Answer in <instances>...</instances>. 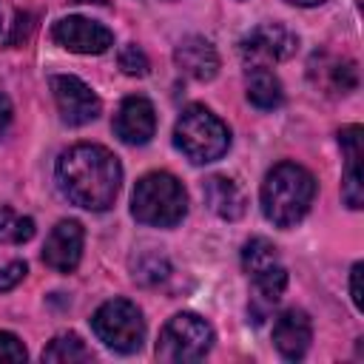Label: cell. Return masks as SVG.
Listing matches in <instances>:
<instances>
[{
	"label": "cell",
	"instance_id": "6da1fadb",
	"mask_svg": "<svg viewBox=\"0 0 364 364\" xmlns=\"http://www.w3.org/2000/svg\"><path fill=\"white\" fill-rule=\"evenodd\" d=\"M57 182L68 202L85 210H108L119 193L122 168L108 148L80 142L60 154Z\"/></svg>",
	"mask_w": 364,
	"mask_h": 364
},
{
	"label": "cell",
	"instance_id": "7a4b0ae2",
	"mask_svg": "<svg viewBox=\"0 0 364 364\" xmlns=\"http://www.w3.org/2000/svg\"><path fill=\"white\" fill-rule=\"evenodd\" d=\"M313 173L296 162L273 165L262 182V210L276 228H293L296 222H301L313 205Z\"/></svg>",
	"mask_w": 364,
	"mask_h": 364
},
{
	"label": "cell",
	"instance_id": "3957f363",
	"mask_svg": "<svg viewBox=\"0 0 364 364\" xmlns=\"http://www.w3.org/2000/svg\"><path fill=\"white\" fill-rule=\"evenodd\" d=\"M131 213L142 225L173 228L188 213V193L173 173H165V171L145 173L134 188Z\"/></svg>",
	"mask_w": 364,
	"mask_h": 364
},
{
	"label": "cell",
	"instance_id": "277c9868",
	"mask_svg": "<svg viewBox=\"0 0 364 364\" xmlns=\"http://www.w3.org/2000/svg\"><path fill=\"white\" fill-rule=\"evenodd\" d=\"M173 145L193 165H205L219 159L230 148V131L210 108L188 105L173 125Z\"/></svg>",
	"mask_w": 364,
	"mask_h": 364
},
{
	"label": "cell",
	"instance_id": "5b68a950",
	"mask_svg": "<svg viewBox=\"0 0 364 364\" xmlns=\"http://www.w3.org/2000/svg\"><path fill=\"white\" fill-rule=\"evenodd\" d=\"M91 330L105 347L122 355L136 353L145 341V318L139 307L128 299H111L100 304L91 316Z\"/></svg>",
	"mask_w": 364,
	"mask_h": 364
},
{
	"label": "cell",
	"instance_id": "8992f818",
	"mask_svg": "<svg viewBox=\"0 0 364 364\" xmlns=\"http://www.w3.org/2000/svg\"><path fill=\"white\" fill-rule=\"evenodd\" d=\"M213 347V330L210 324L196 313H176L168 318V324L159 333L156 341V358L159 361H199Z\"/></svg>",
	"mask_w": 364,
	"mask_h": 364
},
{
	"label": "cell",
	"instance_id": "52a82bcc",
	"mask_svg": "<svg viewBox=\"0 0 364 364\" xmlns=\"http://www.w3.org/2000/svg\"><path fill=\"white\" fill-rule=\"evenodd\" d=\"M242 267L250 273L253 290H256L259 301L276 304V301L284 296L287 270L282 267L273 242H267V239H262V236L245 242V247H242Z\"/></svg>",
	"mask_w": 364,
	"mask_h": 364
},
{
	"label": "cell",
	"instance_id": "ba28073f",
	"mask_svg": "<svg viewBox=\"0 0 364 364\" xmlns=\"http://www.w3.org/2000/svg\"><path fill=\"white\" fill-rule=\"evenodd\" d=\"M299 48V37L284 28L282 23H262L256 26L253 31H247L239 43V51H242V60L247 63V68H267L273 63H282V60H290Z\"/></svg>",
	"mask_w": 364,
	"mask_h": 364
},
{
	"label": "cell",
	"instance_id": "9c48e42d",
	"mask_svg": "<svg viewBox=\"0 0 364 364\" xmlns=\"http://www.w3.org/2000/svg\"><path fill=\"white\" fill-rule=\"evenodd\" d=\"M51 94L60 111V119L71 128L77 125H88L100 117V97L80 80L71 74H54L51 77Z\"/></svg>",
	"mask_w": 364,
	"mask_h": 364
},
{
	"label": "cell",
	"instance_id": "30bf717a",
	"mask_svg": "<svg viewBox=\"0 0 364 364\" xmlns=\"http://www.w3.org/2000/svg\"><path fill=\"white\" fill-rule=\"evenodd\" d=\"M51 37L57 46L77 54H102L114 46V31L88 17H60L51 26Z\"/></svg>",
	"mask_w": 364,
	"mask_h": 364
},
{
	"label": "cell",
	"instance_id": "8fae6325",
	"mask_svg": "<svg viewBox=\"0 0 364 364\" xmlns=\"http://www.w3.org/2000/svg\"><path fill=\"white\" fill-rule=\"evenodd\" d=\"M82 242H85L82 225L77 219H63L51 228L43 245V262L57 273H71L82 259Z\"/></svg>",
	"mask_w": 364,
	"mask_h": 364
},
{
	"label": "cell",
	"instance_id": "7c38bea8",
	"mask_svg": "<svg viewBox=\"0 0 364 364\" xmlns=\"http://www.w3.org/2000/svg\"><path fill=\"white\" fill-rule=\"evenodd\" d=\"M156 131V111L145 97H125L114 114V134L125 145H145Z\"/></svg>",
	"mask_w": 364,
	"mask_h": 364
},
{
	"label": "cell",
	"instance_id": "4fadbf2b",
	"mask_svg": "<svg viewBox=\"0 0 364 364\" xmlns=\"http://www.w3.org/2000/svg\"><path fill=\"white\" fill-rule=\"evenodd\" d=\"M310 341H313V321L304 310L290 307V310L279 313V318L273 321V344L284 358H290V361L301 358L307 353Z\"/></svg>",
	"mask_w": 364,
	"mask_h": 364
},
{
	"label": "cell",
	"instance_id": "5bb4252c",
	"mask_svg": "<svg viewBox=\"0 0 364 364\" xmlns=\"http://www.w3.org/2000/svg\"><path fill=\"white\" fill-rule=\"evenodd\" d=\"M307 74L313 85L321 88L324 94H350L358 85L355 63L344 57H333V54H313Z\"/></svg>",
	"mask_w": 364,
	"mask_h": 364
},
{
	"label": "cell",
	"instance_id": "9a60e30c",
	"mask_svg": "<svg viewBox=\"0 0 364 364\" xmlns=\"http://www.w3.org/2000/svg\"><path fill=\"white\" fill-rule=\"evenodd\" d=\"M173 63L182 74H188L191 80H199V82L213 80L219 71V54H216L213 43L205 37H185L173 51Z\"/></svg>",
	"mask_w": 364,
	"mask_h": 364
},
{
	"label": "cell",
	"instance_id": "2e32d148",
	"mask_svg": "<svg viewBox=\"0 0 364 364\" xmlns=\"http://www.w3.org/2000/svg\"><path fill=\"white\" fill-rule=\"evenodd\" d=\"M341 151H344V182L341 196L344 202L358 210L364 202V185H361V125H347L338 134Z\"/></svg>",
	"mask_w": 364,
	"mask_h": 364
},
{
	"label": "cell",
	"instance_id": "e0dca14e",
	"mask_svg": "<svg viewBox=\"0 0 364 364\" xmlns=\"http://www.w3.org/2000/svg\"><path fill=\"white\" fill-rule=\"evenodd\" d=\"M202 196L208 202V208L228 219V222H236L245 216V208H247V199H245V191L230 179V176H222V173H213L202 182Z\"/></svg>",
	"mask_w": 364,
	"mask_h": 364
},
{
	"label": "cell",
	"instance_id": "ac0fdd59",
	"mask_svg": "<svg viewBox=\"0 0 364 364\" xmlns=\"http://www.w3.org/2000/svg\"><path fill=\"white\" fill-rule=\"evenodd\" d=\"M245 88H247V100L262 108V111H270V108H279L282 100H284V91H282V82L279 77L270 71V68H247V77H245Z\"/></svg>",
	"mask_w": 364,
	"mask_h": 364
},
{
	"label": "cell",
	"instance_id": "d6986e66",
	"mask_svg": "<svg viewBox=\"0 0 364 364\" xmlns=\"http://www.w3.org/2000/svg\"><path fill=\"white\" fill-rule=\"evenodd\" d=\"M43 361H63V364H77V361H91L94 353L85 347V341L77 333H60L48 341V347L40 355Z\"/></svg>",
	"mask_w": 364,
	"mask_h": 364
},
{
	"label": "cell",
	"instance_id": "ffe728a7",
	"mask_svg": "<svg viewBox=\"0 0 364 364\" xmlns=\"http://www.w3.org/2000/svg\"><path fill=\"white\" fill-rule=\"evenodd\" d=\"M34 236V219L14 213L9 205H0V242L3 245H23Z\"/></svg>",
	"mask_w": 364,
	"mask_h": 364
},
{
	"label": "cell",
	"instance_id": "44dd1931",
	"mask_svg": "<svg viewBox=\"0 0 364 364\" xmlns=\"http://www.w3.org/2000/svg\"><path fill=\"white\" fill-rule=\"evenodd\" d=\"M168 270H171V264H168L165 256H159V253H142L136 259V264H134V279L142 282V284H156V282H162L168 276Z\"/></svg>",
	"mask_w": 364,
	"mask_h": 364
},
{
	"label": "cell",
	"instance_id": "7402d4cb",
	"mask_svg": "<svg viewBox=\"0 0 364 364\" xmlns=\"http://www.w3.org/2000/svg\"><path fill=\"white\" fill-rule=\"evenodd\" d=\"M117 63H119L122 74H128V77H145V74H148V68H151V63H148L145 51H142L139 46H134V43H128V46H122V48H119Z\"/></svg>",
	"mask_w": 364,
	"mask_h": 364
},
{
	"label": "cell",
	"instance_id": "603a6c76",
	"mask_svg": "<svg viewBox=\"0 0 364 364\" xmlns=\"http://www.w3.org/2000/svg\"><path fill=\"white\" fill-rule=\"evenodd\" d=\"M28 353L14 333H0V361H26Z\"/></svg>",
	"mask_w": 364,
	"mask_h": 364
},
{
	"label": "cell",
	"instance_id": "cb8c5ba5",
	"mask_svg": "<svg viewBox=\"0 0 364 364\" xmlns=\"http://www.w3.org/2000/svg\"><path fill=\"white\" fill-rule=\"evenodd\" d=\"M26 262H9L6 267H0V293L6 290H14L23 279H26Z\"/></svg>",
	"mask_w": 364,
	"mask_h": 364
},
{
	"label": "cell",
	"instance_id": "d4e9b609",
	"mask_svg": "<svg viewBox=\"0 0 364 364\" xmlns=\"http://www.w3.org/2000/svg\"><path fill=\"white\" fill-rule=\"evenodd\" d=\"M361 270H364V264L361 262H355L353 264V270H350V296H353V304L361 310L364 307V293H361Z\"/></svg>",
	"mask_w": 364,
	"mask_h": 364
},
{
	"label": "cell",
	"instance_id": "484cf974",
	"mask_svg": "<svg viewBox=\"0 0 364 364\" xmlns=\"http://www.w3.org/2000/svg\"><path fill=\"white\" fill-rule=\"evenodd\" d=\"M31 28H34V17H31V14H26V11H20V14H17V23H14V34L9 37V43H11V46H17V43H20V34H23V40H26Z\"/></svg>",
	"mask_w": 364,
	"mask_h": 364
},
{
	"label": "cell",
	"instance_id": "4316f807",
	"mask_svg": "<svg viewBox=\"0 0 364 364\" xmlns=\"http://www.w3.org/2000/svg\"><path fill=\"white\" fill-rule=\"evenodd\" d=\"M11 117H14V108H11V100L6 94H0V136L9 131L11 125Z\"/></svg>",
	"mask_w": 364,
	"mask_h": 364
},
{
	"label": "cell",
	"instance_id": "83f0119b",
	"mask_svg": "<svg viewBox=\"0 0 364 364\" xmlns=\"http://www.w3.org/2000/svg\"><path fill=\"white\" fill-rule=\"evenodd\" d=\"M287 3H293V6H304V9H310V6H321L324 0H287Z\"/></svg>",
	"mask_w": 364,
	"mask_h": 364
},
{
	"label": "cell",
	"instance_id": "f1b7e54d",
	"mask_svg": "<svg viewBox=\"0 0 364 364\" xmlns=\"http://www.w3.org/2000/svg\"><path fill=\"white\" fill-rule=\"evenodd\" d=\"M0 28H3V11H0Z\"/></svg>",
	"mask_w": 364,
	"mask_h": 364
}]
</instances>
